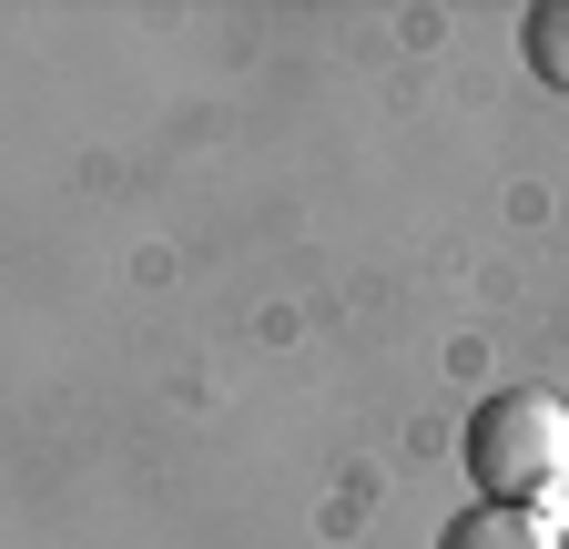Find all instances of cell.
Segmentation results:
<instances>
[{
    "label": "cell",
    "mask_w": 569,
    "mask_h": 549,
    "mask_svg": "<svg viewBox=\"0 0 569 549\" xmlns=\"http://www.w3.org/2000/svg\"><path fill=\"white\" fill-rule=\"evenodd\" d=\"M468 478L488 509H529L569 539V407L549 387H498L468 418Z\"/></svg>",
    "instance_id": "obj_1"
},
{
    "label": "cell",
    "mask_w": 569,
    "mask_h": 549,
    "mask_svg": "<svg viewBox=\"0 0 569 549\" xmlns=\"http://www.w3.org/2000/svg\"><path fill=\"white\" fill-rule=\"evenodd\" d=\"M438 549H569V539H559L549 519H529V509H488V499H478L468 519L438 529Z\"/></svg>",
    "instance_id": "obj_2"
},
{
    "label": "cell",
    "mask_w": 569,
    "mask_h": 549,
    "mask_svg": "<svg viewBox=\"0 0 569 549\" xmlns=\"http://www.w3.org/2000/svg\"><path fill=\"white\" fill-rule=\"evenodd\" d=\"M519 41H529V72L549 92H569V0H539V11L519 21Z\"/></svg>",
    "instance_id": "obj_3"
}]
</instances>
